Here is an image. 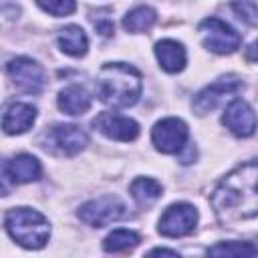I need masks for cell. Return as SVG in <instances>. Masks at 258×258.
Segmentation results:
<instances>
[{
    "label": "cell",
    "mask_w": 258,
    "mask_h": 258,
    "mask_svg": "<svg viewBox=\"0 0 258 258\" xmlns=\"http://www.w3.org/2000/svg\"><path fill=\"white\" fill-rule=\"evenodd\" d=\"M139 244V234L131 232V230H113L105 242L103 248L107 252H127L131 248H135Z\"/></svg>",
    "instance_id": "20"
},
{
    "label": "cell",
    "mask_w": 258,
    "mask_h": 258,
    "mask_svg": "<svg viewBox=\"0 0 258 258\" xmlns=\"http://www.w3.org/2000/svg\"><path fill=\"white\" fill-rule=\"evenodd\" d=\"M93 125L105 137L117 139V141H133L139 135V125L133 119L121 117L117 113H99L95 117Z\"/></svg>",
    "instance_id": "11"
},
{
    "label": "cell",
    "mask_w": 258,
    "mask_h": 258,
    "mask_svg": "<svg viewBox=\"0 0 258 258\" xmlns=\"http://www.w3.org/2000/svg\"><path fill=\"white\" fill-rule=\"evenodd\" d=\"M40 163L36 157L28 155V153H20L16 157H12V161H8V173L12 177L14 183H28L40 177Z\"/></svg>",
    "instance_id": "15"
},
{
    "label": "cell",
    "mask_w": 258,
    "mask_h": 258,
    "mask_svg": "<svg viewBox=\"0 0 258 258\" xmlns=\"http://www.w3.org/2000/svg\"><path fill=\"white\" fill-rule=\"evenodd\" d=\"M123 216H125V206L115 196H99L79 208V218L93 228L109 226L111 222H117Z\"/></svg>",
    "instance_id": "5"
},
{
    "label": "cell",
    "mask_w": 258,
    "mask_h": 258,
    "mask_svg": "<svg viewBox=\"0 0 258 258\" xmlns=\"http://www.w3.org/2000/svg\"><path fill=\"white\" fill-rule=\"evenodd\" d=\"M242 87V83L236 77H226L220 81H214L212 85L204 87L196 97H194V111L198 115H206L210 111H214L228 95H234L238 89Z\"/></svg>",
    "instance_id": "10"
},
{
    "label": "cell",
    "mask_w": 258,
    "mask_h": 258,
    "mask_svg": "<svg viewBox=\"0 0 258 258\" xmlns=\"http://www.w3.org/2000/svg\"><path fill=\"white\" fill-rule=\"evenodd\" d=\"M210 256H256L258 250L250 242H220L208 248Z\"/></svg>",
    "instance_id": "21"
},
{
    "label": "cell",
    "mask_w": 258,
    "mask_h": 258,
    "mask_svg": "<svg viewBox=\"0 0 258 258\" xmlns=\"http://www.w3.org/2000/svg\"><path fill=\"white\" fill-rule=\"evenodd\" d=\"M8 75L26 93H40L44 87V69L28 56H16L8 62Z\"/></svg>",
    "instance_id": "9"
},
{
    "label": "cell",
    "mask_w": 258,
    "mask_h": 258,
    "mask_svg": "<svg viewBox=\"0 0 258 258\" xmlns=\"http://www.w3.org/2000/svg\"><path fill=\"white\" fill-rule=\"evenodd\" d=\"M95 28L103 34V36H109L113 32V20L103 16V12H99V18H95Z\"/></svg>",
    "instance_id": "25"
},
{
    "label": "cell",
    "mask_w": 258,
    "mask_h": 258,
    "mask_svg": "<svg viewBox=\"0 0 258 258\" xmlns=\"http://www.w3.org/2000/svg\"><path fill=\"white\" fill-rule=\"evenodd\" d=\"M155 56H157L161 69L167 73H179L185 67V48L177 40L165 38V40L157 42Z\"/></svg>",
    "instance_id": "14"
},
{
    "label": "cell",
    "mask_w": 258,
    "mask_h": 258,
    "mask_svg": "<svg viewBox=\"0 0 258 258\" xmlns=\"http://www.w3.org/2000/svg\"><path fill=\"white\" fill-rule=\"evenodd\" d=\"M58 46L62 52H67L71 56H83L87 52L89 40H87V34L81 26L69 24L58 32Z\"/></svg>",
    "instance_id": "17"
},
{
    "label": "cell",
    "mask_w": 258,
    "mask_h": 258,
    "mask_svg": "<svg viewBox=\"0 0 258 258\" xmlns=\"http://www.w3.org/2000/svg\"><path fill=\"white\" fill-rule=\"evenodd\" d=\"M36 119V109L28 103H12L2 117V129L8 135H20L32 127Z\"/></svg>",
    "instance_id": "13"
},
{
    "label": "cell",
    "mask_w": 258,
    "mask_h": 258,
    "mask_svg": "<svg viewBox=\"0 0 258 258\" xmlns=\"http://www.w3.org/2000/svg\"><path fill=\"white\" fill-rule=\"evenodd\" d=\"M97 95L105 105L113 109H125L135 105L141 95L139 71L125 62L103 64L97 75Z\"/></svg>",
    "instance_id": "2"
},
{
    "label": "cell",
    "mask_w": 258,
    "mask_h": 258,
    "mask_svg": "<svg viewBox=\"0 0 258 258\" xmlns=\"http://www.w3.org/2000/svg\"><path fill=\"white\" fill-rule=\"evenodd\" d=\"M87 141V133L77 125H56L44 133V147L60 155H77Z\"/></svg>",
    "instance_id": "7"
},
{
    "label": "cell",
    "mask_w": 258,
    "mask_h": 258,
    "mask_svg": "<svg viewBox=\"0 0 258 258\" xmlns=\"http://www.w3.org/2000/svg\"><path fill=\"white\" fill-rule=\"evenodd\" d=\"M224 125L238 137H250L256 129V117H254V111L252 107L242 101V99H234L226 111H224V117H222Z\"/></svg>",
    "instance_id": "12"
},
{
    "label": "cell",
    "mask_w": 258,
    "mask_h": 258,
    "mask_svg": "<svg viewBox=\"0 0 258 258\" xmlns=\"http://www.w3.org/2000/svg\"><path fill=\"white\" fill-rule=\"evenodd\" d=\"M6 230L16 244L38 250L48 242L50 236V226L48 220L30 208H12L6 214Z\"/></svg>",
    "instance_id": "3"
},
{
    "label": "cell",
    "mask_w": 258,
    "mask_h": 258,
    "mask_svg": "<svg viewBox=\"0 0 258 258\" xmlns=\"http://www.w3.org/2000/svg\"><path fill=\"white\" fill-rule=\"evenodd\" d=\"M149 254H169V256H177L175 250H165V248H153V250H149Z\"/></svg>",
    "instance_id": "26"
},
{
    "label": "cell",
    "mask_w": 258,
    "mask_h": 258,
    "mask_svg": "<svg viewBox=\"0 0 258 258\" xmlns=\"http://www.w3.org/2000/svg\"><path fill=\"white\" fill-rule=\"evenodd\" d=\"M198 30L202 34L204 46L216 54H230L240 46V34L220 18L210 16L202 20Z\"/></svg>",
    "instance_id": "4"
},
{
    "label": "cell",
    "mask_w": 258,
    "mask_h": 258,
    "mask_svg": "<svg viewBox=\"0 0 258 258\" xmlns=\"http://www.w3.org/2000/svg\"><path fill=\"white\" fill-rule=\"evenodd\" d=\"M234 12L238 14L240 20H244L250 26H256L258 16H256V0H234L232 2Z\"/></svg>",
    "instance_id": "23"
},
{
    "label": "cell",
    "mask_w": 258,
    "mask_h": 258,
    "mask_svg": "<svg viewBox=\"0 0 258 258\" xmlns=\"http://www.w3.org/2000/svg\"><path fill=\"white\" fill-rule=\"evenodd\" d=\"M89 107H91V95L79 85H71L62 89L58 95V109L67 115H83Z\"/></svg>",
    "instance_id": "16"
},
{
    "label": "cell",
    "mask_w": 258,
    "mask_h": 258,
    "mask_svg": "<svg viewBox=\"0 0 258 258\" xmlns=\"http://www.w3.org/2000/svg\"><path fill=\"white\" fill-rule=\"evenodd\" d=\"M151 139L161 153H177L187 141V125L175 117L161 119L159 123H155Z\"/></svg>",
    "instance_id": "8"
},
{
    "label": "cell",
    "mask_w": 258,
    "mask_h": 258,
    "mask_svg": "<svg viewBox=\"0 0 258 258\" xmlns=\"http://www.w3.org/2000/svg\"><path fill=\"white\" fill-rule=\"evenodd\" d=\"M157 20V14L149 6H137L123 18V28L127 32H147Z\"/></svg>",
    "instance_id": "18"
},
{
    "label": "cell",
    "mask_w": 258,
    "mask_h": 258,
    "mask_svg": "<svg viewBox=\"0 0 258 258\" xmlns=\"http://www.w3.org/2000/svg\"><path fill=\"white\" fill-rule=\"evenodd\" d=\"M131 196L139 206H151L161 198V183L151 177H137L131 183Z\"/></svg>",
    "instance_id": "19"
},
{
    "label": "cell",
    "mask_w": 258,
    "mask_h": 258,
    "mask_svg": "<svg viewBox=\"0 0 258 258\" xmlns=\"http://www.w3.org/2000/svg\"><path fill=\"white\" fill-rule=\"evenodd\" d=\"M38 6L52 16H69L75 12V0H36Z\"/></svg>",
    "instance_id": "22"
},
{
    "label": "cell",
    "mask_w": 258,
    "mask_h": 258,
    "mask_svg": "<svg viewBox=\"0 0 258 258\" xmlns=\"http://www.w3.org/2000/svg\"><path fill=\"white\" fill-rule=\"evenodd\" d=\"M198 224V210L191 204H173L159 218V234L167 238H181L194 232Z\"/></svg>",
    "instance_id": "6"
},
{
    "label": "cell",
    "mask_w": 258,
    "mask_h": 258,
    "mask_svg": "<svg viewBox=\"0 0 258 258\" xmlns=\"http://www.w3.org/2000/svg\"><path fill=\"white\" fill-rule=\"evenodd\" d=\"M12 177L8 173V163H0V196H8L12 189Z\"/></svg>",
    "instance_id": "24"
},
{
    "label": "cell",
    "mask_w": 258,
    "mask_h": 258,
    "mask_svg": "<svg viewBox=\"0 0 258 258\" xmlns=\"http://www.w3.org/2000/svg\"><path fill=\"white\" fill-rule=\"evenodd\" d=\"M212 206L224 226L256 218V161H248L226 175L212 196Z\"/></svg>",
    "instance_id": "1"
}]
</instances>
